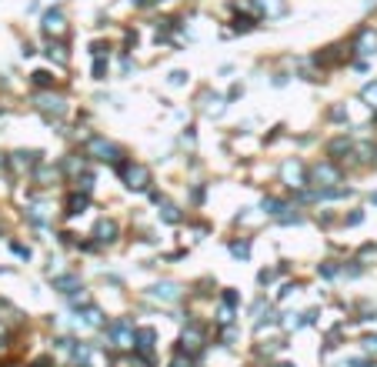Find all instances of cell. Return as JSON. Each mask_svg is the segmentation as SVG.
I'll use <instances>...</instances> for the list:
<instances>
[{
	"label": "cell",
	"mask_w": 377,
	"mask_h": 367,
	"mask_svg": "<svg viewBox=\"0 0 377 367\" xmlns=\"http://www.w3.org/2000/svg\"><path fill=\"white\" fill-rule=\"evenodd\" d=\"M224 304H227V307H234V304H237V294H234V290H227V294H224Z\"/></svg>",
	"instance_id": "32"
},
{
	"label": "cell",
	"mask_w": 377,
	"mask_h": 367,
	"mask_svg": "<svg viewBox=\"0 0 377 367\" xmlns=\"http://www.w3.org/2000/svg\"><path fill=\"white\" fill-rule=\"evenodd\" d=\"M84 207H87V194H73L67 200V214H84Z\"/></svg>",
	"instance_id": "15"
},
{
	"label": "cell",
	"mask_w": 377,
	"mask_h": 367,
	"mask_svg": "<svg viewBox=\"0 0 377 367\" xmlns=\"http://www.w3.org/2000/svg\"><path fill=\"white\" fill-rule=\"evenodd\" d=\"M234 30L237 33H247V30H254V17H234Z\"/></svg>",
	"instance_id": "16"
},
{
	"label": "cell",
	"mask_w": 377,
	"mask_h": 367,
	"mask_svg": "<svg viewBox=\"0 0 377 367\" xmlns=\"http://www.w3.org/2000/svg\"><path fill=\"white\" fill-rule=\"evenodd\" d=\"M170 367H191V360H184V357H174V364Z\"/></svg>",
	"instance_id": "34"
},
{
	"label": "cell",
	"mask_w": 377,
	"mask_h": 367,
	"mask_svg": "<svg viewBox=\"0 0 377 367\" xmlns=\"http://www.w3.org/2000/svg\"><path fill=\"white\" fill-rule=\"evenodd\" d=\"M154 297H161V301H177L180 297V287L177 284H157V287H150Z\"/></svg>",
	"instance_id": "10"
},
{
	"label": "cell",
	"mask_w": 377,
	"mask_h": 367,
	"mask_svg": "<svg viewBox=\"0 0 377 367\" xmlns=\"http://www.w3.org/2000/svg\"><path fill=\"white\" fill-rule=\"evenodd\" d=\"M201 341H204V334H201L197 327H191V331L184 334V344H187V347H201Z\"/></svg>",
	"instance_id": "19"
},
{
	"label": "cell",
	"mask_w": 377,
	"mask_h": 367,
	"mask_svg": "<svg viewBox=\"0 0 377 367\" xmlns=\"http://www.w3.org/2000/svg\"><path fill=\"white\" fill-rule=\"evenodd\" d=\"M121 174H124L130 191H144L147 183H150V170L144 164H121Z\"/></svg>",
	"instance_id": "1"
},
{
	"label": "cell",
	"mask_w": 377,
	"mask_h": 367,
	"mask_svg": "<svg viewBox=\"0 0 377 367\" xmlns=\"http://www.w3.org/2000/svg\"><path fill=\"white\" fill-rule=\"evenodd\" d=\"M77 183H81L84 191H90V187H94V177H90V174H84V177H77Z\"/></svg>",
	"instance_id": "28"
},
{
	"label": "cell",
	"mask_w": 377,
	"mask_h": 367,
	"mask_svg": "<svg viewBox=\"0 0 377 367\" xmlns=\"http://www.w3.org/2000/svg\"><path fill=\"white\" fill-rule=\"evenodd\" d=\"M41 111H44V114H54V117H60L67 107H64V100H60V97H41Z\"/></svg>",
	"instance_id": "11"
},
{
	"label": "cell",
	"mask_w": 377,
	"mask_h": 367,
	"mask_svg": "<svg viewBox=\"0 0 377 367\" xmlns=\"http://www.w3.org/2000/svg\"><path fill=\"white\" fill-rule=\"evenodd\" d=\"M347 367H370V364H367V360H357V357H354V360H347Z\"/></svg>",
	"instance_id": "33"
},
{
	"label": "cell",
	"mask_w": 377,
	"mask_h": 367,
	"mask_svg": "<svg viewBox=\"0 0 377 367\" xmlns=\"http://www.w3.org/2000/svg\"><path fill=\"white\" fill-rule=\"evenodd\" d=\"M167 80H170V87H184V84H187V70H174Z\"/></svg>",
	"instance_id": "21"
},
{
	"label": "cell",
	"mask_w": 377,
	"mask_h": 367,
	"mask_svg": "<svg viewBox=\"0 0 377 367\" xmlns=\"http://www.w3.org/2000/svg\"><path fill=\"white\" fill-rule=\"evenodd\" d=\"M47 54H50V57H57V60H67V54H64V44H50V47H47Z\"/></svg>",
	"instance_id": "26"
},
{
	"label": "cell",
	"mask_w": 377,
	"mask_h": 367,
	"mask_svg": "<svg viewBox=\"0 0 377 367\" xmlns=\"http://www.w3.org/2000/svg\"><path fill=\"white\" fill-rule=\"evenodd\" d=\"M370 200H374V204H377V194H374V197H370Z\"/></svg>",
	"instance_id": "36"
},
{
	"label": "cell",
	"mask_w": 377,
	"mask_h": 367,
	"mask_svg": "<svg viewBox=\"0 0 377 367\" xmlns=\"http://www.w3.org/2000/svg\"><path fill=\"white\" fill-rule=\"evenodd\" d=\"M134 4H137V7H144V4H147V0H134Z\"/></svg>",
	"instance_id": "35"
},
{
	"label": "cell",
	"mask_w": 377,
	"mask_h": 367,
	"mask_svg": "<svg viewBox=\"0 0 377 367\" xmlns=\"http://www.w3.org/2000/svg\"><path fill=\"white\" fill-rule=\"evenodd\" d=\"M110 337L117 341V347H130V344H134V324H130V320L110 324Z\"/></svg>",
	"instance_id": "3"
},
{
	"label": "cell",
	"mask_w": 377,
	"mask_h": 367,
	"mask_svg": "<svg viewBox=\"0 0 377 367\" xmlns=\"http://www.w3.org/2000/svg\"><path fill=\"white\" fill-rule=\"evenodd\" d=\"M87 154H90V157H97V160H110V164H117V160H121V151H117L114 144H107L104 137H90Z\"/></svg>",
	"instance_id": "2"
},
{
	"label": "cell",
	"mask_w": 377,
	"mask_h": 367,
	"mask_svg": "<svg viewBox=\"0 0 377 367\" xmlns=\"http://www.w3.org/2000/svg\"><path fill=\"white\" fill-rule=\"evenodd\" d=\"M357 50H361V54H377V33L374 30H361L357 33Z\"/></svg>",
	"instance_id": "6"
},
{
	"label": "cell",
	"mask_w": 377,
	"mask_h": 367,
	"mask_svg": "<svg viewBox=\"0 0 377 367\" xmlns=\"http://www.w3.org/2000/svg\"><path fill=\"white\" fill-rule=\"evenodd\" d=\"M257 280H260V284H271V280H274V271H260V277H257Z\"/></svg>",
	"instance_id": "31"
},
{
	"label": "cell",
	"mask_w": 377,
	"mask_h": 367,
	"mask_svg": "<svg viewBox=\"0 0 377 367\" xmlns=\"http://www.w3.org/2000/svg\"><path fill=\"white\" fill-rule=\"evenodd\" d=\"M64 30V14L60 10H47L44 14V33H60Z\"/></svg>",
	"instance_id": "7"
},
{
	"label": "cell",
	"mask_w": 377,
	"mask_h": 367,
	"mask_svg": "<svg viewBox=\"0 0 377 367\" xmlns=\"http://www.w3.org/2000/svg\"><path fill=\"white\" fill-rule=\"evenodd\" d=\"M260 207H264V214H281L284 204H281L277 197H264V204H260Z\"/></svg>",
	"instance_id": "18"
},
{
	"label": "cell",
	"mask_w": 377,
	"mask_h": 367,
	"mask_svg": "<svg viewBox=\"0 0 377 367\" xmlns=\"http://www.w3.org/2000/svg\"><path fill=\"white\" fill-rule=\"evenodd\" d=\"M54 287H57V290H64V294H70V290L81 287V277H73V274H67V277H57V280H54Z\"/></svg>",
	"instance_id": "12"
},
{
	"label": "cell",
	"mask_w": 377,
	"mask_h": 367,
	"mask_svg": "<svg viewBox=\"0 0 377 367\" xmlns=\"http://www.w3.org/2000/svg\"><path fill=\"white\" fill-rule=\"evenodd\" d=\"M33 84H37V87H50V84H54V77H50L47 70H37V74H33Z\"/></svg>",
	"instance_id": "20"
},
{
	"label": "cell",
	"mask_w": 377,
	"mask_h": 367,
	"mask_svg": "<svg viewBox=\"0 0 377 367\" xmlns=\"http://www.w3.org/2000/svg\"><path fill=\"white\" fill-rule=\"evenodd\" d=\"M281 174H284V180H287L290 187H300V183H304V167H300V164H290L287 160Z\"/></svg>",
	"instance_id": "8"
},
{
	"label": "cell",
	"mask_w": 377,
	"mask_h": 367,
	"mask_svg": "<svg viewBox=\"0 0 377 367\" xmlns=\"http://www.w3.org/2000/svg\"><path fill=\"white\" fill-rule=\"evenodd\" d=\"M347 151H351V140H347V137H337V140H330V144H327L330 157H341V154H347Z\"/></svg>",
	"instance_id": "14"
},
{
	"label": "cell",
	"mask_w": 377,
	"mask_h": 367,
	"mask_svg": "<svg viewBox=\"0 0 377 367\" xmlns=\"http://www.w3.org/2000/svg\"><path fill=\"white\" fill-rule=\"evenodd\" d=\"M314 180L321 183V187H327V183H337V170L330 167V164H317V167H314Z\"/></svg>",
	"instance_id": "9"
},
{
	"label": "cell",
	"mask_w": 377,
	"mask_h": 367,
	"mask_svg": "<svg viewBox=\"0 0 377 367\" xmlns=\"http://www.w3.org/2000/svg\"><path fill=\"white\" fill-rule=\"evenodd\" d=\"M157 204L164 207V221H167V224H177V221H180V214H177L174 204H167V200H157Z\"/></svg>",
	"instance_id": "17"
},
{
	"label": "cell",
	"mask_w": 377,
	"mask_h": 367,
	"mask_svg": "<svg viewBox=\"0 0 377 367\" xmlns=\"http://www.w3.org/2000/svg\"><path fill=\"white\" fill-rule=\"evenodd\" d=\"M231 254L244 261V257H250V247H247V244H231Z\"/></svg>",
	"instance_id": "25"
},
{
	"label": "cell",
	"mask_w": 377,
	"mask_h": 367,
	"mask_svg": "<svg viewBox=\"0 0 377 367\" xmlns=\"http://www.w3.org/2000/svg\"><path fill=\"white\" fill-rule=\"evenodd\" d=\"M361 97H364V100H374V104H377V84H367V87L361 90Z\"/></svg>",
	"instance_id": "27"
},
{
	"label": "cell",
	"mask_w": 377,
	"mask_h": 367,
	"mask_svg": "<svg viewBox=\"0 0 377 367\" xmlns=\"http://www.w3.org/2000/svg\"><path fill=\"white\" fill-rule=\"evenodd\" d=\"M154 337H157V334H154L150 327H140V331H134V347H137L140 354H147V351L154 347Z\"/></svg>",
	"instance_id": "5"
},
{
	"label": "cell",
	"mask_w": 377,
	"mask_h": 367,
	"mask_svg": "<svg viewBox=\"0 0 377 367\" xmlns=\"http://www.w3.org/2000/svg\"><path fill=\"white\" fill-rule=\"evenodd\" d=\"M361 221H364V214H361V210H354V214L347 217V224H351V227H354V224H361Z\"/></svg>",
	"instance_id": "30"
},
{
	"label": "cell",
	"mask_w": 377,
	"mask_h": 367,
	"mask_svg": "<svg viewBox=\"0 0 377 367\" xmlns=\"http://www.w3.org/2000/svg\"><path fill=\"white\" fill-rule=\"evenodd\" d=\"M364 347H367V351H377V337H374V334L364 337Z\"/></svg>",
	"instance_id": "29"
},
{
	"label": "cell",
	"mask_w": 377,
	"mask_h": 367,
	"mask_svg": "<svg viewBox=\"0 0 377 367\" xmlns=\"http://www.w3.org/2000/svg\"><path fill=\"white\" fill-rule=\"evenodd\" d=\"M260 4V10H264L267 17H284V4L281 0H257Z\"/></svg>",
	"instance_id": "13"
},
{
	"label": "cell",
	"mask_w": 377,
	"mask_h": 367,
	"mask_svg": "<svg viewBox=\"0 0 377 367\" xmlns=\"http://www.w3.org/2000/svg\"><path fill=\"white\" fill-rule=\"evenodd\" d=\"M224 111V100L220 97H207V114H220Z\"/></svg>",
	"instance_id": "23"
},
{
	"label": "cell",
	"mask_w": 377,
	"mask_h": 367,
	"mask_svg": "<svg viewBox=\"0 0 377 367\" xmlns=\"http://www.w3.org/2000/svg\"><path fill=\"white\" fill-rule=\"evenodd\" d=\"M277 367H290V364H277Z\"/></svg>",
	"instance_id": "37"
},
{
	"label": "cell",
	"mask_w": 377,
	"mask_h": 367,
	"mask_svg": "<svg viewBox=\"0 0 377 367\" xmlns=\"http://www.w3.org/2000/svg\"><path fill=\"white\" fill-rule=\"evenodd\" d=\"M94 77H97V80H104V77H107V60H104V57H97V64H94Z\"/></svg>",
	"instance_id": "22"
},
{
	"label": "cell",
	"mask_w": 377,
	"mask_h": 367,
	"mask_svg": "<svg viewBox=\"0 0 377 367\" xmlns=\"http://www.w3.org/2000/svg\"><path fill=\"white\" fill-rule=\"evenodd\" d=\"M317 271H321L324 277H337V271H341V267H337L334 261H327V264H321V267H317Z\"/></svg>",
	"instance_id": "24"
},
{
	"label": "cell",
	"mask_w": 377,
	"mask_h": 367,
	"mask_svg": "<svg viewBox=\"0 0 377 367\" xmlns=\"http://www.w3.org/2000/svg\"><path fill=\"white\" fill-rule=\"evenodd\" d=\"M84 367H87V364H84Z\"/></svg>",
	"instance_id": "38"
},
{
	"label": "cell",
	"mask_w": 377,
	"mask_h": 367,
	"mask_svg": "<svg viewBox=\"0 0 377 367\" xmlns=\"http://www.w3.org/2000/svg\"><path fill=\"white\" fill-rule=\"evenodd\" d=\"M117 231H121V227H117V221H100L94 227V234H97V240H100V244H114V240H117Z\"/></svg>",
	"instance_id": "4"
}]
</instances>
